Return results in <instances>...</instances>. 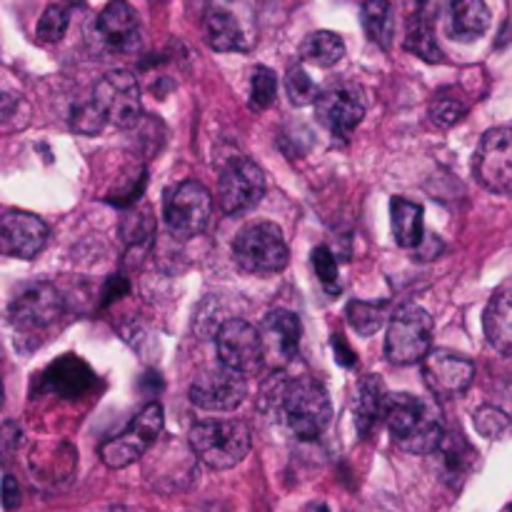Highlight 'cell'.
<instances>
[{
    "label": "cell",
    "mask_w": 512,
    "mask_h": 512,
    "mask_svg": "<svg viewBox=\"0 0 512 512\" xmlns=\"http://www.w3.org/2000/svg\"><path fill=\"white\" fill-rule=\"evenodd\" d=\"M385 428L390 430L395 443L413 455L438 453L445 440L443 415L440 408L428 398L410 393L390 395Z\"/></svg>",
    "instance_id": "1"
},
{
    "label": "cell",
    "mask_w": 512,
    "mask_h": 512,
    "mask_svg": "<svg viewBox=\"0 0 512 512\" xmlns=\"http://www.w3.org/2000/svg\"><path fill=\"white\" fill-rule=\"evenodd\" d=\"M188 443L200 463L213 470H230L250 453V430L243 420H200L190 428Z\"/></svg>",
    "instance_id": "2"
},
{
    "label": "cell",
    "mask_w": 512,
    "mask_h": 512,
    "mask_svg": "<svg viewBox=\"0 0 512 512\" xmlns=\"http://www.w3.org/2000/svg\"><path fill=\"white\" fill-rule=\"evenodd\" d=\"M280 410L288 428L300 440H315L328 430L333 418V403L330 395L318 380L295 378L285 383L280 393Z\"/></svg>",
    "instance_id": "3"
},
{
    "label": "cell",
    "mask_w": 512,
    "mask_h": 512,
    "mask_svg": "<svg viewBox=\"0 0 512 512\" xmlns=\"http://www.w3.org/2000/svg\"><path fill=\"white\" fill-rule=\"evenodd\" d=\"M433 343V318L420 305H403L393 313L385 338V355L393 365L423 363Z\"/></svg>",
    "instance_id": "4"
},
{
    "label": "cell",
    "mask_w": 512,
    "mask_h": 512,
    "mask_svg": "<svg viewBox=\"0 0 512 512\" xmlns=\"http://www.w3.org/2000/svg\"><path fill=\"white\" fill-rule=\"evenodd\" d=\"M235 260L245 273H280L290 260V248L283 230L275 223H253L238 233L233 243Z\"/></svg>",
    "instance_id": "5"
},
{
    "label": "cell",
    "mask_w": 512,
    "mask_h": 512,
    "mask_svg": "<svg viewBox=\"0 0 512 512\" xmlns=\"http://www.w3.org/2000/svg\"><path fill=\"white\" fill-rule=\"evenodd\" d=\"M163 423V408H160L158 403L145 405L123 433L105 440V443L100 445V460L113 470L128 468V465L138 463V460L153 448L155 440L160 438Z\"/></svg>",
    "instance_id": "6"
},
{
    "label": "cell",
    "mask_w": 512,
    "mask_h": 512,
    "mask_svg": "<svg viewBox=\"0 0 512 512\" xmlns=\"http://www.w3.org/2000/svg\"><path fill=\"white\" fill-rule=\"evenodd\" d=\"M213 215V195L198 180H185L168 190L163 218L170 233L180 240H190L203 233Z\"/></svg>",
    "instance_id": "7"
},
{
    "label": "cell",
    "mask_w": 512,
    "mask_h": 512,
    "mask_svg": "<svg viewBox=\"0 0 512 512\" xmlns=\"http://www.w3.org/2000/svg\"><path fill=\"white\" fill-rule=\"evenodd\" d=\"M205 43L218 53L250 50L255 30L250 13L240 8V0H210L203 15Z\"/></svg>",
    "instance_id": "8"
},
{
    "label": "cell",
    "mask_w": 512,
    "mask_h": 512,
    "mask_svg": "<svg viewBox=\"0 0 512 512\" xmlns=\"http://www.w3.org/2000/svg\"><path fill=\"white\" fill-rule=\"evenodd\" d=\"M215 353L223 368L250 378L265 365L263 338L248 320H228L215 333Z\"/></svg>",
    "instance_id": "9"
},
{
    "label": "cell",
    "mask_w": 512,
    "mask_h": 512,
    "mask_svg": "<svg viewBox=\"0 0 512 512\" xmlns=\"http://www.w3.org/2000/svg\"><path fill=\"white\" fill-rule=\"evenodd\" d=\"M100 110H103L105 120L113 123L115 128L130 130L140 123V115H143V95H140L138 78L128 70H113L105 78H100V83L95 85L93 95Z\"/></svg>",
    "instance_id": "10"
},
{
    "label": "cell",
    "mask_w": 512,
    "mask_h": 512,
    "mask_svg": "<svg viewBox=\"0 0 512 512\" xmlns=\"http://www.w3.org/2000/svg\"><path fill=\"white\" fill-rule=\"evenodd\" d=\"M265 195V173L250 158H233L225 163L218 180V203L225 215H243L253 210Z\"/></svg>",
    "instance_id": "11"
},
{
    "label": "cell",
    "mask_w": 512,
    "mask_h": 512,
    "mask_svg": "<svg viewBox=\"0 0 512 512\" xmlns=\"http://www.w3.org/2000/svg\"><path fill=\"white\" fill-rule=\"evenodd\" d=\"M63 315V295L50 283H30L10 300L8 318L23 333L50 328Z\"/></svg>",
    "instance_id": "12"
},
{
    "label": "cell",
    "mask_w": 512,
    "mask_h": 512,
    "mask_svg": "<svg viewBox=\"0 0 512 512\" xmlns=\"http://www.w3.org/2000/svg\"><path fill=\"white\" fill-rule=\"evenodd\" d=\"M475 178L498 195H512V128H493L475 153Z\"/></svg>",
    "instance_id": "13"
},
{
    "label": "cell",
    "mask_w": 512,
    "mask_h": 512,
    "mask_svg": "<svg viewBox=\"0 0 512 512\" xmlns=\"http://www.w3.org/2000/svg\"><path fill=\"white\" fill-rule=\"evenodd\" d=\"M318 120L335 135V138H350L365 118L363 90L353 83H340L320 93L315 103Z\"/></svg>",
    "instance_id": "14"
},
{
    "label": "cell",
    "mask_w": 512,
    "mask_h": 512,
    "mask_svg": "<svg viewBox=\"0 0 512 512\" xmlns=\"http://www.w3.org/2000/svg\"><path fill=\"white\" fill-rule=\"evenodd\" d=\"M245 398H248L245 378L233 373V370L223 368V365L200 373L195 378V383L190 385V400H193V405H198L203 410H213V413H230Z\"/></svg>",
    "instance_id": "15"
},
{
    "label": "cell",
    "mask_w": 512,
    "mask_h": 512,
    "mask_svg": "<svg viewBox=\"0 0 512 512\" xmlns=\"http://www.w3.org/2000/svg\"><path fill=\"white\" fill-rule=\"evenodd\" d=\"M93 35L105 50L113 53H130L140 48V18L128 0H110L95 18Z\"/></svg>",
    "instance_id": "16"
},
{
    "label": "cell",
    "mask_w": 512,
    "mask_h": 512,
    "mask_svg": "<svg viewBox=\"0 0 512 512\" xmlns=\"http://www.w3.org/2000/svg\"><path fill=\"white\" fill-rule=\"evenodd\" d=\"M423 375L435 398H458L473 385L475 365L465 355L440 348L423 360Z\"/></svg>",
    "instance_id": "17"
},
{
    "label": "cell",
    "mask_w": 512,
    "mask_h": 512,
    "mask_svg": "<svg viewBox=\"0 0 512 512\" xmlns=\"http://www.w3.org/2000/svg\"><path fill=\"white\" fill-rule=\"evenodd\" d=\"M48 225L25 210H8L0 223V250L8 258L33 260L48 245Z\"/></svg>",
    "instance_id": "18"
},
{
    "label": "cell",
    "mask_w": 512,
    "mask_h": 512,
    "mask_svg": "<svg viewBox=\"0 0 512 512\" xmlns=\"http://www.w3.org/2000/svg\"><path fill=\"white\" fill-rule=\"evenodd\" d=\"M300 320L290 310H273L260 325V338H263L265 365L273 370L285 368L290 360L298 355L300 348Z\"/></svg>",
    "instance_id": "19"
},
{
    "label": "cell",
    "mask_w": 512,
    "mask_h": 512,
    "mask_svg": "<svg viewBox=\"0 0 512 512\" xmlns=\"http://www.w3.org/2000/svg\"><path fill=\"white\" fill-rule=\"evenodd\" d=\"M390 393L378 375H365L358 385V400H355V415H358L360 435H370L388 415Z\"/></svg>",
    "instance_id": "20"
},
{
    "label": "cell",
    "mask_w": 512,
    "mask_h": 512,
    "mask_svg": "<svg viewBox=\"0 0 512 512\" xmlns=\"http://www.w3.org/2000/svg\"><path fill=\"white\" fill-rule=\"evenodd\" d=\"M448 28L455 40L473 43L490 28V8L485 0H453L448 8Z\"/></svg>",
    "instance_id": "21"
},
{
    "label": "cell",
    "mask_w": 512,
    "mask_h": 512,
    "mask_svg": "<svg viewBox=\"0 0 512 512\" xmlns=\"http://www.w3.org/2000/svg\"><path fill=\"white\" fill-rule=\"evenodd\" d=\"M45 385L53 390L60 398H78L85 390L93 385V373H90L88 365L83 360L73 358V355H65L58 363L50 365L45 370Z\"/></svg>",
    "instance_id": "22"
},
{
    "label": "cell",
    "mask_w": 512,
    "mask_h": 512,
    "mask_svg": "<svg viewBox=\"0 0 512 512\" xmlns=\"http://www.w3.org/2000/svg\"><path fill=\"white\" fill-rule=\"evenodd\" d=\"M485 338L498 353L512 358V290H500L485 308Z\"/></svg>",
    "instance_id": "23"
},
{
    "label": "cell",
    "mask_w": 512,
    "mask_h": 512,
    "mask_svg": "<svg viewBox=\"0 0 512 512\" xmlns=\"http://www.w3.org/2000/svg\"><path fill=\"white\" fill-rule=\"evenodd\" d=\"M390 225H393V238L400 248H418L423 245V208L408 198L390 200Z\"/></svg>",
    "instance_id": "24"
},
{
    "label": "cell",
    "mask_w": 512,
    "mask_h": 512,
    "mask_svg": "<svg viewBox=\"0 0 512 512\" xmlns=\"http://www.w3.org/2000/svg\"><path fill=\"white\" fill-rule=\"evenodd\" d=\"M345 55V43L340 35L330 33V30H315L300 45V58L308 63L320 65V68H330V65L340 63Z\"/></svg>",
    "instance_id": "25"
},
{
    "label": "cell",
    "mask_w": 512,
    "mask_h": 512,
    "mask_svg": "<svg viewBox=\"0 0 512 512\" xmlns=\"http://www.w3.org/2000/svg\"><path fill=\"white\" fill-rule=\"evenodd\" d=\"M360 15H363V28L368 38L383 50H388L395 38L393 8H390L388 0H365Z\"/></svg>",
    "instance_id": "26"
},
{
    "label": "cell",
    "mask_w": 512,
    "mask_h": 512,
    "mask_svg": "<svg viewBox=\"0 0 512 512\" xmlns=\"http://www.w3.org/2000/svg\"><path fill=\"white\" fill-rule=\"evenodd\" d=\"M440 458H443V468L448 478L463 480L465 475L473 470L475 465V450L465 443L463 435H445L443 445H440Z\"/></svg>",
    "instance_id": "27"
},
{
    "label": "cell",
    "mask_w": 512,
    "mask_h": 512,
    "mask_svg": "<svg viewBox=\"0 0 512 512\" xmlns=\"http://www.w3.org/2000/svg\"><path fill=\"white\" fill-rule=\"evenodd\" d=\"M405 48L418 55V58L428 60V63H440L443 60V50H440L438 40H435L433 23H428V20H408Z\"/></svg>",
    "instance_id": "28"
},
{
    "label": "cell",
    "mask_w": 512,
    "mask_h": 512,
    "mask_svg": "<svg viewBox=\"0 0 512 512\" xmlns=\"http://www.w3.org/2000/svg\"><path fill=\"white\" fill-rule=\"evenodd\" d=\"M348 323L350 328L355 330L363 338H370V335L378 333L380 328L388 320V313H385V305L380 303H368V300H353L348 305Z\"/></svg>",
    "instance_id": "29"
},
{
    "label": "cell",
    "mask_w": 512,
    "mask_h": 512,
    "mask_svg": "<svg viewBox=\"0 0 512 512\" xmlns=\"http://www.w3.org/2000/svg\"><path fill=\"white\" fill-rule=\"evenodd\" d=\"M70 23V3H50L38 20V38L43 43H58L63 40Z\"/></svg>",
    "instance_id": "30"
},
{
    "label": "cell",
    "mask_w": 512,
    "mask_h": 512,
    "mask_svg": "<svg viewBox=\"0 0 512 512\" xmlns=\"http://www.w3.org/2000/svg\"><path fill=\"white\" fill-rule=\"evenodd\" d=\"M285 90H288V98L293 105H310L318 103L320 88L315 85V80L305 73V68L295 65L285 75Z\"/></svg>",
    "instance_id": "31"
},
{
    "label": "cell",
    "mask_w": 512,
    "mask_h": 512,
    "mask_svg": "<svg viewBox=\"0 0 512 512\" xmlns=\"http://www.w3.org/2000/svg\"><path fill=\"white\" fill-rule=\"evenodd\" d=\"M275 95H278V75L265 65L255 68L250 80V105L255 110H265L275 103Z\"/></svg>",
    "instance_id": "32"
},
{
    "label": "cell",
    "mask_w": 512,
    "mask_h": 512,
    "mask_svg": "<svg viewBox=\"0 0 512 512\" xmlns=\"http://www.w3.org/2000/svg\"><path fill=\"white\" fill-rule=\"evenodd\" d=\"M108 123L103 115V110L95 105V100H85V103L75 105L73 108V115H70V125H73L75 133L80 135H95L103 130V125Z\"/></svg>",
    "instance_id": "33"
},
{
    "label": "cell",
    "mask_w": 512,
    "mask_h": 512,
    "mask_svg": "<svg viewBox=\"0 0 512 512\" xmlns=\"http://www.w3.org/2000/svg\"><path fill=\"white\" fill-rule=\"evenodd\" d=\"M510 425H512V420L503 413V410L490 408V405L475 410V428H478V433L483 435V438L500 440L505 433H508Z\"/></svg>",
    "instance_id": "34"
},
{
    "label": "cell",
    "mask_w": 512,
    "mask_h": 512,
    "mask_svg": "<svg viewBox=\"0 0 512 512\" xmlns=\"http://www.w3.org/2000/svg\"><path fill=\"white\" fill-rule=\"evenodd\" d=\"M465 113H468V108H465L463 100L448 98V95H438L430 105V118L438 128H453L455 123L465 118Z\"/></svg>",
    "instance_id": "35"
},
{
    "label": "cell",
    "mask_w": 512,
    "mask_h": 512,
    "mask_svg": "<svg viewBox=\"0 0 512 512\" xmlns=\"http://www.w3.org/2000/svg\"><path fill=\"white\" fill-rule=\"evenodd\" d=\"M313 268L320 283H323L330 293H338V260L330 253L328 245H320V248L313 250Z\"/></svg>",
    "instance_id": "36"
},
{
    "label": "cell",
    "mask_w": 512,
    "mask_h": 512,
    "mask_svg": "<svg viewBox=\"0 0 512 512\" xmlns=\"http://www.w3.org/2000/svg\"><path fill=\"white\" fill-rule=\"evenodd\" d=\"M445 3L448 0H400L408 20H428V23H433V18L445 8Z\"/></svg>",
    "instance_id": "37"
},
{
    "label": "cell",
    "mask_w": 512,
    "mask_h": 512,
    "mask_svg": "<svg viewBox=\"0 0 512 512\" xmlns=\"http://www.w3.org/2000/svg\"><path fill=\"white\" fill-rule=\"evenodd\" d=\"M23 500V493H20V485L15 483L13 475H5L3 480V505L5 510H15Z\"/></svg>",
    "instance_id": "38"
},
{
    "label": "cell",
    "mask_w": 512,
    "mask_h": 512,
    "mask_svg": "<svg viewBox=\"0 0 512 512\" xmlns=\"http://www.w3.org/2000/svg\"><path fill=\"white\" fill-rule=\"evenodd\" d=\"M333 350H335V360L345 368H353L355 365V353L348 343H345L343 335H333Z\"/></svg>",
    "instance_id": "39"
},
{
    "label": "cell",
    "mask_w": 512,
    "mask_h": 512,
    "mask_svg": "<svg viewBox=\"0 0 512 512\" xmlns=\"http://www.w3.org/2000/svg\"><path fill=\"white\" fill-rule=\"evenodd\" d=\"M128 290V283H125L123 275H113V278L108 280V288H105V303H110V300L120 298V295Z\"/></svg>",
    "instance_id": "40"
},
{
    "label": "cell",
    "mask_w": 512,
    "mask_h": 512,
    "mask_svg": "<svg viewBox=\"0 0 512 512\" xmlns=\"http://www.w3.org/2000/svg\"><path fill=\"white\" fill-rule=\"evenodd\" d=\"M65 3H70V5H78L80 0H65Z\"/></svg>",
    "instance_id": "41"
},
{
    "label": "cell",
    "mask_w": 512,
    "mask_h": 512,
    "mask_svg": "<svg viewBox=\"0 0 512 512\" xmlns=\"http://www.w3.org/2000/svg\"><path fill=\"white\" fill-rule=\"evenodd\" d=\"M510 512H512V503H510Z\"/></svg>",
    "instance_id": "42"
}]
</instances>
